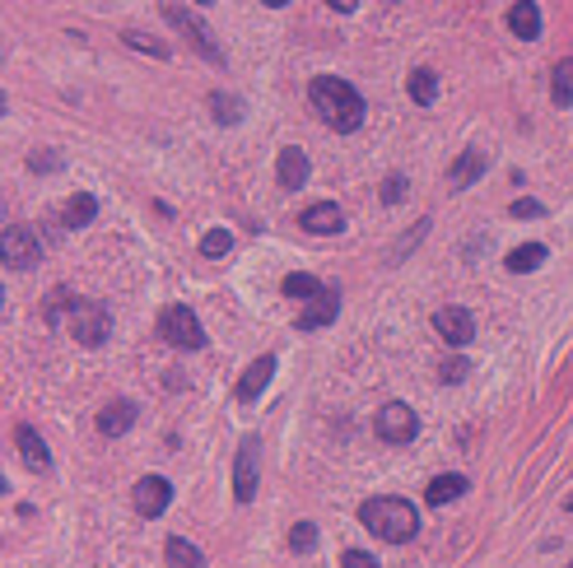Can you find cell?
Listing matches in <instances>:
<instances>
[{
	"label": "cell",
	"mask_w": 573,
	"mask_h": 568,
	"mask_svg": "<svg viewBox=\"0 0 573 568\" xmlns=\"http://www.w3.org/2000/svg\"><path fill=\"white\" fill-rule=\"evenodd\" d=\"M308 98H313V113L332 126V131H341V135H350V131H359L364 126V98H359V89L354 85H345V79H336V75H317L313 85H308Z\"/></svg>",
	"instance_id": "1"
},
{
	"label": "cell",
	"mask_w": 573,
	"mask_h": 568,
	"mask_svg": "<svg viewBox=\"0 0 573 568\" xmlns=\"http://www.w3.org/2000/svg\"><path fill=\"white\" fill-rule=\"evenodd\" d=\"M359 522L377 540H387V545H405V540H415V531H420V512H415V503L382 494V499L359 503Z\"/></svg>",
	"instance_id": "2"
},
{
	"label": "cell",
	"mask_w": 573,
	"mask_h": 568,
	"mask_svg": "<svg viewBox=\"0 0 573 568\" xmlns=\"http://www.w3.org/2000/svg\"><path fill=\"white\" fill-rule=\"evenodd\" d=\"M163 19L173 23V29L186 38V47H196L201 51V61H210V66H224V47H220V38H214L210 29H205V19H196L191 10H182L177 0H163Z\"/></svg>",
	"instance_id": "3"
},
{
	"label": "cell",
	"mask_w": 573,
	"mask_h": 568,
	"mask_svg": "<svg viewBox=\"0 0 573 568\" xmlns=\"http://www.w3.org/2000/svg\"><path fill=\"white\" fill-rule=\"evenodd\" d=\"M159 336H163V345H173V349H201L205 345L201 317L191 308H182V303H168L159 312Z\"/></svg>",
	"instance_id": "4"
},
{
	"label": "cell",
	"mask_w": 573,
	"mask_h": 568,
	"mask_svg": "<svg viewBox=\"0 0 573 568\" xmlns=\"http://www.w3.org/2000/svg\"><path fill=\"white\" fill-rule=\"evenodd\" d=\"M373 434L382 438V443H392V447H405V443H415V434H420V419H415V410L405 401H387L377 410V419H373Z\"/></svg>",
	"instance_id": "5"
},
{
	"label": "cell",
	"mask_w": 573,
	"mask_h": 568,
	"mask_svg": "<svg viewBox=\"0 0 573 568\" xmlns=\"http://www.w3.org/2000/svg\"><path fill=\"white\" fill-rule=\"evenodd\" d=\"M257 484H261V438L248 434L238 443V462H233V499L238 503H252L257 499Z\"/></svg>",
	"instance_id": "6"
},
{
	"label": "cell",
	"mask_w": 573,
	"mask_h": 568,
	"mask_svg": "<svg viewBox=\"0 0 573 568\" xmlns=\"http://www.w3.org/2000/svg\"><path fill=\"white\" fill-rule=\"evenodd\" d=\"M38 257H42V242H38V233L29 224L0 229V261H5V266L29 270V266H38Z\"/></svg>",
	"instance_id": "7"
},
{
	"label": "cell",
	"mask_w": 573,
	"mask_h": 568,
	"mask_svg": "<svg viewBox=\"0 0 573 568\" xmlns=\"http://www.w3.org/2000/svg\"><path fill=\"white\" fill-rule=\"evenodd\" d=\"M70 331H75L79 345L98 349V345H107V336H113V312H107L103 303H75V312H70Z\"/></svg>",
	"instance_id": "8"
},
{
	"label": "cell",
	"mask_w": 573,
	"mask_h": 568,
	"mask_svg": "<svg viewBox=\"0 0 573 568\" xmlns=\"http://www.w3.org/2000/svg\"><path fill=\"white\" fill-rule=\"evenodd\" d=\"M131 503H135L141 518H163L168 503H173V484L163 475H141V480H135V490H131Z\"/></svg>",
	"instance_id": "9"
},
{
	"label": "cell",
	"mask_w": 573,
	"mask_h": 568,
	"mask_svg": "<svg viewBox=\"0 0 573 568\" xmlns=\"http://www.w3.org/2000/svg\"><path fill=\"white\" fill-rule=\"evenodd\" d=\"M433 331H439L452 349H461V345H471V336H476V317H471L467 308L448 303V308L433 312Z\"/></svg>",
	"instance_id": "10"
},
{
	"label": "cell",
	"mask_w": 573,
	"mask_h": 568,
	"mask_svg": "<svg viewBox=\"0 0 573 568\" xmlns=\"http://www.w3.org/2000/svg\"><path fill=\"white\" fill-rule=\"evenodd\" d=\"M336 312H341V289L326 284L317 299H313L304 312H298L294 327H298V331H322V327H332V321H336Z\"/></svg>",
	"instance_id": "11"
},
{
	"label": "cell",
	"mask_w": 573,
	"mask_h": 568,
	"mask_svg": "<svg viewBox=\"0 0 573 568\" xmlns=\"http://www.w3.org/2000/svg\"><path fill=\"white\" fill-rule=\"evenodd\" d=\"M135 415H141V410H135V401H126V396L107 401L103 410H98V434H103V438H122L126 428L135 424Z\"/></svg>",
	"instance_id": "12"
},
{
	"label": "cell",
	"mask_w": 573,
	"mask_h": 568,
	"mask_svg": "<svg viewBox=\"0 0 573 568\" xmlns=\"http://www.w3.org/2000/svg\"><path fill=\"white\" fill-rule=\"evenodd\" d=\"M298 224H304V233H341L345 229V210L336 201H317V205H308L304 214H298Z\"/></svg>",
	"instance_id": "13"
},
{
	"label": "cell",
	"mask_w": 573,
	"mask_h": 568,
	"mask_svg": "<svg viewBox=\"0 0 573 568\" xmlns=\"http://www.w3.org/2000/svg\"><path fill=\"white\" fill-rule=\"evenodd\" d=\"M270 377H276V355H261V359H252V364H248V373L238 377V401H242V405H252V401L266 392V383H270Z\"/></svg>",
	"instance_id": "14"
},
{
	"label": "cell",
	"mask_w": 573,
	"mask_h": 568,
	"mask_svg": "<svg viewBox=\"0 0 573 568\" xmlns=\"http://www.w3.org/2000/svg\"><path fill=\"white\" fill-rule=\"evenodd\" d=\"M308 173H313V168H308V154L298 149V145H285L280 158H276V177H280L285 192H298V186L308 182Z\"/></svg>",
	"instance_id": "15"
},
{
	"label": "cell",
	"mask_w": 573,
	"mask_h": 568,
	"mask_svg": "<svg viewBox=\"0 0 573 568\" xmlns=\"http://www.w3.org/2000/svg\"><path fill=\"white\" fill-rule=\"evenodd\" d=\"M14 447L23 456V466H33V471H47L51 466V452H47V443H42V434H38L33 424H19L14 428Z\"/></svg>",
	"instance_id": "16"
},
{
	"label": "cell",
	"mask_w": 573,
	"mask_h": 568,
	"mask_svg": "<svg viewBox=\"0 0 573 568\" xmlns=\"http://www.w3.org/2000/svg\"><path fill=\"white\" fill-rule=\"evenodd\" d=\"M508 29H513V38H523V42H536L541 38V5H536V0H513Z\"/></svg>",
	"instance_id": "17"
},
{
	"label": "cell",
	"mask_w": 573,
	"mask_h": 568,
	"mask_svg": "<svg viewBox=\"0 0 573 568\" xmlns=\"http://www.w3.org/2000/svg\"><path fill=\"white\" fill-rule=\"evenodd\" d=\"M485 168H489V158H485L480 149H467V154H461L457 164L448 168V186H452V192H461V186L480 182V177H485Z\"/></svg>",
	"instance_id": "18"
},
{
	"label": "cell",
	"mask_w": 573,
	"mask_h": 568,
	"mask_svg": "<svg viewBox=\"0 0 573 568\" xmlns=\"http://www.w3.org/2000/svg\"><path fill=\"white\" fill-rule=\"evenodd\" d=\"M94 220H98V196L75 192V196H70V205H66V214H61V224L75 233V229H89Z\"/></svg>",
	"instance_id": "19"
},
{
	"label": "cell",
	"mask_w": 573,
	"mask_h": 568,
	"mask_svg": "<svg viewBox=\"0 0 573 568\" xmlns=\"http://www.w3.org/2000/svg\"><path fill=\"white\" fill-rule=\"evenodd\" d=\"M461 494H467V475H457V471L433 475L429 490H424V499H429L433 508H443V503H452V499H461Z\"/></svg>",
	"instance_id": "20"
},
{
	"label": "cell",
	"mask_w": 573,
	"mask_h": 568,
	"mask_svg": "<svg viewBox=\"0 0 573 568\" xmlns=\"http://www.w3.org/2000/svg\"><path fill=\"white\" fill-rule=\"evenodd\" d=\"M545 242H523V248H513L508 257H504V270H513V275H527V270H536V266H545Z\"/></svg>",
	"instance_id": "21"
},
{
	"label": "cell",
	"mask_w": 573,
	"mask_h": 568,
	"mask_svg": "<svg viewBox=\"0 0 573 568\" xmlns=\"http://www.w3.org/2000/svg\"><path fill=\"white\" fill-rule=\"evenodd\" d=\"M163 559H168V568H205V554L191 545L186 536H168V545H163Z\"/></svg>",
	"instance_id": "22"
},
{
	"label": "cell",
	"mask_w": 573,
	"mask_h": 568,
	"mask_svg": "<svg viewBox=\"0 0 573 568\" xmlns=\"http://www.w3.org/2000/svg\"><path fill=\"white\" fill-rule=\"evenodd\" d=\"M550 98H555V107L573 103V57L555 61V70H550Z\"/></svg>",
	"instance_id": "23"
},
{
	"label": "cell",
	"mask_w": 573,
	"mask_h": 568,
	"mask_svg": "<svg viewBox=\"0 0 573 568\" xmlns=\"http://www.w3.org/2000/svg\"><path fill=\"white\" fill-rule=\"evenodd\" d=\"M405 89H411V98L420 103V107H429L433 98H439V75H433V70H411V79H405Z\"/></svg>",
	"instance_id": "24"
},
{
	"label": "cell",
	"mask_w": 573,
	"mask_h": 568,
	"mask_svg": "<svg viewBox=\"0 0 573 568\" xmlns=\"http://www.w3.org/2000/svg\"><path fill=\"white\" fill-rule=\"evenodd\" d=\"M122 42H126V47H135V51H145V57H154V61H168V57H173L168 42H159V38H150V33H141V29H126V33H122Z\"/></svg>",
	"instance_id": "25"
},
{
	"label": "cell",
	"mask_w": 573,
	"mask_h": 568,
	"mask_svg": "<svg viewBox=\"0 0 573 568\" xmlns=\"http://www.w3.org/2000/svg\"><path fill=\"white\" fill-rule=\"evenodd\" d=\"M210 113H214L220 126H238L242 122V103L233 94H210Z\"/></svg>",
	"instance_id": "26"
},
{
	"label": "cell",
	"mask_w": 573,
	"mask_h": 568,
	"mask_svg": "<svg viewBox=\"0 0 573 568\" xmlns=\"http://www.w3.org/2000/svg\"><path fill=\"white\" fill-rule=\"evenodd\" d=\"M289 299H317V293L326 289V284H317V275H304V270H294V275H285V284H280Z\"/></svg>",
	"instance_id": "27"
},
{
	"label": "cell",
	"mask_w": 573,
	"mask_h": 568,
	"mask_svg": "<svg viewBox=\"0 0 573 568\" xmlns=\"http://www.w3.org/2000/svg\"><path fill=\"white\" fill-rule=\"evenodd\" d=\"M233 252V233L229 229H205V238H201V257H229Z\"/></svg>",
	"instance_id": "28"
},
{
	"label": "cell",
	"mask_w": 573,
	"mask_h": 568,
	"mask_svg": "<svg viewBox=\"0 0 573 568\" xmlns=\"http://www.w3.org/2000/svg\"><path fill=\"white\" fill-rule=\"evenodd\" d=\"M289 550L294 554H313L317 550V527L313 522H294L289 527Z\"/></svg>",
	"instance_id": "29"
},
{
	"label": "cell",
	"mask_w": 573,
	"mask_h": 568,
	"mask_svg": "<svg viewBox=\"0 0 573 568\" xmlns=\"http://www.w3.org/2000/svg\"><path fill=\"white\" fill-rule=\"evenodd\" d=\"M29 168H33V173H61V154H51V149H33V154H29Z\"/></svg>",
	"instance_id": "30"
},
{
	"label": "cell",
	"mask_w": 573,
	"mask_h": 568,
	"mask_svg": "<svg viewBox=\"0 0 573 568\" xmlns=\"http://www.w3.org/2000/svg\"><path fill=\"white\" fill-rule=\"evenodd\" d=\"M467 373H471V364L461 359V355H452V359H443V364H439V377H443V383H461Z\"/></svg>",
	"instance_id": "31"
},
{
	"label": "cell",
	"mask_w": 573,
	"mask_h": 568,
	"mask_svg": "<svg viewBox=\"0 0 573 568\" xmlns=\"http://www.w3.org/2000/svg\"><path fill=\"white\" fill-rule=\"evenodd\" d=\"M382 201H387V205H401V201H405V177H401V173L382 182Z\"/></svg>",
	"instance_id": "32"
},
{
	"label": "cell",
	"mask_w": 573,
	"mask_h": 568,
	"mask_svg": "<svg viewBox=\"0 0 573 568\" xmlns=\"http://www.w3.org/2000/svg\"><path fill=\"white\" fill-rule=\"evenodd\" d=\"M508 214H513V220H536V214H541V201L523 196V201H513V205H508Z\"/></svg>",
	"instance_id": "33"
},
{
	"label": "cell",
	"mask_w": 573,
	"mask_h": 568,
	"mask_svg": "<svg viewBox=\"0 0 573 568\" xmlns=\"http://www.w3.org/2000/svg\"><path fill=\"white\" fill-rule=\"evenodd\" d=\"M341 568H382L373 554H364V550H345L341 554Z\"/></svg>",
	"instance_id": "34"
},
{
	"label": "cell",
	"mask_w": 573,
	"mask_h": 568,
	"mask_svg": "<svg viewBox=\"0 0 573 568\" xmlns=\"http://www.w3.org/2000/svg\"><path fill=\"white\" fill-rule=\"evenodd\" d=\"M66 299H70V289H57V293H51V299H47V321H61V312H66L61 303H66Z\"/></svg>",
	"instance_id": "35"
},
{
	"label": "cell",
	"mask_w": 573,
	"mask_h": 568,
	"mask_svg": "<svg viewBox=\"0 0 573 568\" xmlns=\"http://www.w3.org/2000/svg\"><path fill=\"white\" fill-rule=\"evenodd\" d=\"M326 5H332V10H341V14H350L354 5H359V0H326Z\"/></svg>",
	"instance_id": "36"
},
{
	"label": "cell",
	"mask_w": 573,
	"mask_h": 568,
	"mask_svg": "<svg viewBox=\"0 0 573 568\" xmlns=\"http://www.w3.org/2000/svg\"><path fill=\"white\" fill-rule=\"evenodd\" d=\"M261 5H270V10H285V5H289V0H261Z\"/></svg>",
	"instance_id": "37"
},
{
	"label": "cell",
	"mask_w": 573,
	"mask_h": 568,
	"mask_svg": "<svg viewBox=\"0 0 573 568\" xmlns=\"http://www.w3.org/2000/svg\"><path fill=\"white\" fill-rule=\"evenodd\" d=\"M5 490H10V484H5V475H0V494H5Z\"/></svg>",
	"instance_id": "38"
},
{
	"label": "cell",
	"mask_w": 573,
	"mask_h": 568,
	"mask_svg": "<svg viewBox=\"0 0 573 568\" xmlns=\"http://www.w3.org/2000/svg\"><path fill=\"white\" fill-rule=\"evenodd\" d=\"M0 113H5V94H0Z\"/></svg>",
	"instance_id": "39"
},
{
	"label": "cell",
	"mask_w": 573,
	"mask_h": 568,
	"mask_svg": "<svg viewBox=\"0 0 573 568\" xmlns=\"http://www.w3.org/2000/svg\"><path fill=\"white\" fill-rule=\"evenodd\" d=\"M196 5H214V0H196Z\"/></svg>",
	"instance_id": "40"
},
{
	"label": "cell",
	"mask_w": 573,
	"mask_h": 568,
	"mask_svg": "<svg viewBox=\"0 0 573 568\" xmlns=\"http://www.w3.org/2000/svg\"><path fill=\"white\" fill-rule=\"evenodd\" d=\"M0 308H5V293H0Z\"/></svg>",
	"instance_id": "41"
},
{
	"label": "cell",
	"mask_w": 573,
	"mask_h": 568,
	"mask_svg": "<svg viewBox=\"0 0 573 568\" xmlns=\"http://www.w3.org/2000/svg\"><path fill=\"white\" fill-rule=\"evenodd\" d=\"M568 568H573V563H568Z\"/></svg>",
	"instance_id": "42"
}]
</instances>
